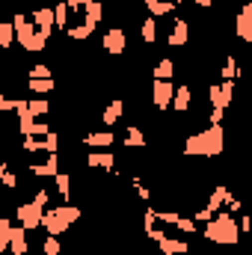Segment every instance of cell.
Instances as JSON below:
<instances>
[{"instance_id": "cell-1", "label": "cell", "mask_w": 252, "mask_h": 255, "mask_svg": "<svg viewBox=\"0 0 252 255\" xmlns=\"http://www.w3.org/2000/svg\"><path fill=\"white\" fill-rule=\"evenodd\" d=\"M226 148V125H208L205 130L190 133L181 145L184 157H220Z\"/></svg>"}, {"instance_id": "cell-2", "label": "cell", "mask_w": 252, "mask_h": 255, "mask_svg": "<svg viewBox=\"0 0 252 255\" xmlns=\"http://www.w3.org/2000/svg\"><path fill=\"white\" fill-rule=\"evenodd\" d=\"M83 217V211L74 205V202H63V205H48L42 211V229L45 235H54V238H63L65 232H71V226Z\"/></svg>"}, {"instance_id": "cell-3", "label": "cell", "mask_w": 252, "mask_h": 255, "mask_svg": "<svg viewBox=\"0 0 252 255\" xmlns=\"http://www.w3.org/2000/svg\"><path fill=\"white\" fill-rule=\"evenodd\" d=\"M205 241L214 247H241V229L235 214H226V211L214 214L205 223Z\"/></svg>"}, {"instance_id": "cell-4", "label": "cell", "mask_w": 252, "mask_h": 255, "mask_svg": "<svg viewBox=\"0 0 252 255\" xmlns=\"http://www.w3.org/2000/svg\"><path fill=\"white\" fill-rule=\"evenodd\" d=\"M12 30H15V42L21 45V51H27V54H42V51L48 48V39L33 27V21H30L27 12H15V15H12Z\"/></svg>"}, {"instance_id": "cell-5", "label": "cell", "mask_w": 252, "mask_h": 255, "mask_svg": "<svg viewBox=\"0 0 252 255\" xmlns=\"http://www.w3.org/2000/svg\"><path fill=\"white\" fill-rule=\"evenodd\" d=\"M42 211H45V208H39L36 202L24 199V202L15 205V223H18L21 229H27V232H39V229H42Z\"/></svg>"}, {"instance_id": "cell-6", "label": "cell", "mask_w": 252, "mask_h": 255, "mask_svg": "<svg viewBox=\"0 0 252 255\" xmlns=\"http://www.w3.org/2000/svg\"><path fill=\"white\" fill-rule=\"evenodd\" d=\"M83 163H86L89 172H107V175L119 166V160H116V154L110 148H92V151H86Z\"/></svg>"}, {"instance_id": "cell-7", "label": "cell", "mask_w": 252, "mask_h": 255, "mask_svg": "<svg viewBox=\"0 0 252 255\" xmlns=\"http://www.w3.org/2000/svg\"><path fill=\"white\" fill-rule=\"evenodd\" d=\"M101 48H104V54H110V57H125L127 51V36L122 27H110L104 36H101Z\"/></svg>"}, {"instance_id": "cell-8", "label": "cell", "mask_w": 252, "mask_h": 255, "mask_svg": "<svg viewBox=\"0 0 252 255\" xmlns=\"http://www.w3.org/2000/svg\"><path fill=\"white\" fill-rule=\"evenodd\" d=\"M27 15H30L33 27L51 42V36H54V30H57V27H54V9H51V6H36V9H30Z\"/></svg>"}, {"instance_id": "cell-9", "label": "cell", "mask_w": 252, "mask_h": 255, "mask_svg": "<svg viewBox=\"0 0 252 255\" xmlns=\"http://www.w3.org/2000/svg\"><path fill=\"white\" fill-rule=\"evenodd\" d=\"M172 92H175V83H172V80H151V104H154L157 113L169 110Z\"/></svg>"}, {"instance_id": "cell-10", "label": "cell", "mask_w": 252, "mask_h": 255, "mask_svg": "<svg viewBox=\"0 0 252 255\" xmlns=\"http://www.w3.org/2000/svg\"><path fill=\"white\" fill-rule=\"evenodd\" d=\"M80 145H83V148H113V145H116V133H113V128L86 130V133L80 136Z\"/></svg>"}, {"instance_id": "cell-11", "label": "cell", "mask_w": 252, "mask_h": 255, "mask_svg": "<svg viewBox=\"0 0 252 255\" xmlns=\"http://www.w3.org/2000/svg\"><path fill=\"white\" fill-rule=\"evenodd\" d=\"M190 42V21L181 15H172V30L166 36V45L169 48H187Z\"/></svg>"}, {"instance_id": "cell-12", "label": "cell", "mask_w": 252, "mask_h": 255, "mask_svg": "<svg viewBox=\"0 0 252 255\" xmlns=\"http://www.w3.org/2000/svg\"><path fill=\"white\" fill-rule=\"evenodd\" d=\"M235 33H238V39L247 45L252 42V3H241V9H238V18H235Z\"/></svg>"}, {"instance_id": "cell-13", "label": "cell", "mask_w": 252, "mask_h": 255, "mask_svg": "<svg viewBox=\"0 0 252 255\" xmlns=\"http://www.w3.org/2000/svg\"><path fill=\"white\" fill-rule=\"evenodd\" d=\"M122 116H125V101H122V98H110V101L104 104V110H101V125L116 128L122 122Z\"/></svg>"}, {"instance_id": "cell-14", "label": "cell", "mask_w": 252, "mask_h": 255, "mask_svg": "<svg viewBox=\"0 0 252 255\" xmlns=\"http://www.w3.org/2000/svg\"><path fill=\"white\" fill-rule=\"evenodd\" d=\"M190 107H193V89H190L187 83H181V86H175V92H172V104H169V110H175V113H181V116H187Z\"/></svg>"}, {"instance_id": "cell-15", "label": "cell", "mask_w": 252, "mask_h": 255, "mask_svg": "<svg viewBox=\"0 0 252 255\" xmlns=\"http://www.w3.org/2000/svg\"><path fill=\"white\" fill-rule=\"evenodd\" d=\"M12 255H27L30 253V232L21 229V226H12V235H9V250Z\"/></svg>"}, {"instance_id": "cell-16", "label": "cell", "mask_w": 252, "mask_h": 255, "mask_svg": "<svg viewBox=\"0 0 252 255\" xmlns=\"http://www.w3.org/2000/svg\"><path fill=\"white\" fill-rule=\"evenodd\" d=\"M154 247H157V253L160 255H187L190 253V244L184 241V238H169V235L160 238Z\"/></svg>"}, {"instance_id": "cell-17", "label": "cell", "mask_w": 252, "mask_h": 255, "mask_svg": "<svg viewBox=\"0 0 252 255\" xmlns=\"http://www.w3.org/2000/svg\"><path fill=\"white\" fill-rule=\"evenodd\" d=\"M122 145H125L127 151H130V148H145V145H148V136H145V130L136 125V122H130V125L125 128Z\"/></svg>"}, {"instance_id": "cell-18", "label": "cell", "mask_w": 252, "mask_h": 255, "mask_svg": "<svg viewBox=\"0 0 252 255\" xmlns=\"http://www.w3.org/2000/svg\"><path fill=\"white\" fill-rule=\"evenodd\" d=\"M142 6H145V9H148V15H151V18H157V21H160V18H172V15H175V9H178V6H175V3H169V0H142Z\"/></svg>"}, {"instance_id": "cell-19", "label": "cell", "mask_w": 252, "mask_h": 255, "mask_svg": "<svg viewBox=\"0 0 252 255\" xmlns=\"http://www.w3.org/2000/svg\"><path fill=\"white\" fill-rule=\"evenodd\" d=\"M54 187H57V196H60L63 202H71V199H74V184H71V172H68V169H60V172L54 175Z\"/></svg>"}, {"instance_id": "cell-20", "label": "cell", "mask_w": 252, "mask_h": 255, "mask_svg": "<svg viewBox=\"0 0 252 255\" xmlns=\"http://www.w3.org/2000/svg\"><path fill=\"white\" fill-rule=\"evenodd\" d=\"M27 89H30L33 95L48 98V95L57 89V80H54V77H27Z\"/></svg>"}, {"instance_id": "cell-21", "label": "cell", "mask_w": 252, "mask_h": 255, "mask_svg": "<svg viewBox=\"0 0 252 255\" xmlns=\"http://www.w3.org/2000/svg\"><path fill=\"white\" fill-rule=\"evenodd\" d=\"M51 110H54V107H51V101H48V98H42V95H33V98L27 101V113H30L33 119H45V122H48Z\"/></svg>"}, {"instance_id": "cell-22", "label": "cell", "mask_w": 252, "mask_h": 255, "mask_svg": "<svg viewBox=\"0 0 252 255\" xmlns=\"http://www.w3.org/2000/svg\"><path fill=\"white\" fill-rule=\"evenodd\" d=\"M151 77L154 80H172L175 77V60L172 57H160L154 63V68H151Z\"/></svg>"}, {"instance_id": "cell-23", "label": "cell", "mask_w": 252, "mask_h": 255, "mask_svg": "<svg viewBox=\"0 0 252 255\" xmlns=\"http://www.w3.org/2000/svg\"><path fill=\"white\" fill-rule=\"evenodd\" d=\"M157 33H160V30H157V18L148 15V18L139 24V39H142V45H154V42H157Z\"/></svg>"}, {"instance_id": "cell-24", "label": "cell", "mask_w": 252, "mask_h": 255, "mask_svg": "<svg viewBox=\"0 0 252 255\" xmlns=\"http://www.w3.org/2000/svg\"><path fill=\"white\" fill-rule=\"evenodd\" d=\"M241 77V71H238V57L235 54H229L223 65H220V80H238Z\"/></svg>"}, {"instance_id": "cell-25", "label": "cell", "mask_w": 252, "mask_h": 255, "mask_svg": "<svg viewBox=\"0 0 252 255\" xmlns=\"http://www.w3.org/2000/svg\"><path fill=\"white\" fill-rule=\"evenodd\" d=\"M15 45V30L12 21H0V51H9Z\"/></svg>"}, {"instance_id": "cell-26", "label": "cell", "mask_w": 252, "mask_h": 255, "mask_svg": "<svg viewBox=\"0 0 252 255\" xmlns=\"http://www.w3.org/2000/svg\"><path fill=\"white\" fill-rule=\"evenodd\" d=\"M63 238H54V235H45L42 241V255H63Z\"/></svg>"}, {"instance_id": "cell-27", "label": "cell", "mask_w": 252, "mask_h": 255, "mask_svg": "<svg viewBox=\"0 0 252 255\" xmlns=\"http://www.w3.org/2000/svg\"><path fill=\"white\" fill-rule=\"evenodd\" d=\"M12 220L9 217H0V253H6L9 250V235H12Z\"/></svg>"}, {"instance_id": "cell-28", "label": "cell", "mask_w": 252, "mask_h": 255, "mask_svg": "<svg viewBox=\"0 0 252 255\" xmlns=\"http://www.w3.org/2000/svg\"><path fill=\"white\" fill-rule=\"evenodd\" d=\"M30 202H36V205H39V208H48V205H51V190H48V187H42V184H39V187H36V190L30 193Z\"/></svg>"}, {"instance_id": "cell-29", "label": "cell", "mask_w": 252, "mask_h": 255, "mask_svg": "<svg viewBox=\"0 0 252 255\" xmlns=\"http://www.w3.org/2000/svg\"><path fill=\"white\" fill-rule=\"evenodd\" d=\"M27 77H54V68L45 65V63H36V65L27 68Z\"/></svg>"}, {"instance_id": "cell-30", "label": "cell", "mask_w": 252, "mask_h": 255, "mask_svg": "<svg viewBox=\"0 0 252 255\" xmlns=\"http://www.w3.org/2000/svg\"><path fill=\"white\" fill-rule=\"evenodd\" d=\"M193 6H196L199 12H208V9H214V6H217V0H193Z\"/></svg>"}, {"instance_id": "cell-31", "label": "cell", "mask_w": 252, "mask_h": 255, "mask_svg": "<svg viewBox=\"0 0 252 255\" xmlns=\"http://www.w3.org/2000/svg\"><path fill=\"white\" fill-rule=\"evenodd\" d=\"M9 169H12V166H9V160H0V178H3V175H6Z\"/></svg>"}, {"instance_id": "cell-32", "label": "cell", "mask_w": 252, "mask_h": 255, "mask_svg": "<svg viewBox=\"0 0 252 255\" xmlns=\"http://www.w3.org/2000/svg\"><path fill=\"white\" fill-rule=\"evenodd\" d=\"M0 255H12V253H0Z\"/></svg>"}, {"instance_id": "cell-33", "label": "cell", "mask_w": 252, "mask_h": 255, "mask_svg": "<svg viewBox=\"0 0 252 255\" xmlns=\"http://www.w3.org/2000/svg\"><path fill=\"white\" fill-rule=\"evenodd\" d=\"M244 3H247V0H244Z\"/></svg>"}]
</instances>
